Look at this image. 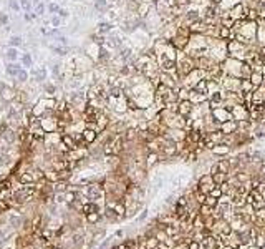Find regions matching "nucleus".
I'll return each mask as SVG.
<instances>
[{"instance_id":"7c9ffc66","label":"nucleus","mask_w":265,"mask_h":249,"mask_svg":"<svg viewBox=\"0 0 265 249\" xmlns=\"http://www.w3.org/2000/svg\"><path fill=\"white\" fill-rule=\"evenodd\" d=\"M32 181V176H30V174H23V176H22V183H30Z\"/></svg>"},{"instance_id":"aec40b11","label":"nucleus","mask_w":265,"mask_h":249,"mask_svg":"<svg viewBox=\"0 0 265 249\" xmlns=\"http://www.w3.org/2000/svg\"><path fill=\"white\" fill-rule=\"evenodd\" d=\"M9 43H10V46H15V48H17V46L22 43V38H20V37H12Z\"/></svg>"},{"instance_id":"ea45409f","label":"nucleus","mask_w":265,"mask_h":249,"mask_svg":"<svg viewBox=\"0 0 265 249\" xmlns=\"http://www.w3.org/2000/svg\"><path fill=\"white\" fill-rule=\"evenodd\" d=\"M111 249H118V248H111Z\"/></svg>"},{"instance_id":"c756f323","label":"nucleus","mask_w":265,"mask_h":249,"mask_svg":"<svg viewBox=\"0 0 265 249\" xmlns=\"http://www.w3.org/2000/svg\"><path fill=\"white\" fill-rule=\"evenodd\" d=\"M51 25L55 27V28H56V27H60V18L58 17H53V18H51Z\"/></svg>"},{"instance_id":"39448f33","label":"nucleus","mask_w":265,"mask_h":249,"mask_svg":"<svg viewBox=\"0 0 265 249\" xmlns=\"http://www.w3.org/2000/svg\"><path fill=\"white\" fill-rule=\"evenodd\" d=\"M215 226L219 228V231H222V234H225V236H227V234H230V226H229L227 223H224V221H217V223H215Z\"/></svg>"},{"instance_id":"9b49d317","label":"nucleus","mask_w":265,"mask_h":249,"mask_svg":"<svg viewBox=\"0 0 265 249\" xmlns=\"http://www.w3.org/2000/svg\"><path fill=\"white\" fill-rule=\"evenodd\" d=\"M83 138H84V141H86V143H91L93 139L96 138V133H95V131H91V130H86L83 133Z\"/></svg>"},{"instance_id":"6e6552de","label":"nucleus","mask_w":265,"mask_h":249,"mask_svg":"<svg viewBox=\"0 0 265 249\" xmlns=\"http://www.w3.org/2000/svg\"><path fill=\"white\" fill-rule=\"evenodd\" d=\"M191 30H192V32H204V30H206V25L199 20H194L192 25H191Z\"/></svg>"},{"instance_id":"4be33fe9","label":"nucleus","mask_w":265,"mask_h":249,"mask_svg":"<svg viewBox=\"0 0 265 249\" xmlns=\"http://www.w3.org/2000/svg\"><path fill=\"white\" fill-rule=\"evenodd\" d=\"M110 30H111L110 23H100V32L101 33H106V32H110Z\"/></svg>"},{"instance_id":"f257e3e1","label":"nucleus","mask_w":265,"mask_h":249,"mask_svg":"<svg viewBox=\"0 0 265 249\" xmlns=\"http://www.w3.org/2000/svg\"><path fill=\"white\" fill-rule=\"evenodd\" d=\"M225 179H227V173H214V174H212V181H214L215 186L224 184Z\"/></svg>"},{"instance_id":"e433bc0d","label":"nucleus","mask_w":265,"mask_h":249,"mask_svg":"<svg viewBox=\"0 0 265 249\" xmlns=\"http://www.w3.org/2000/svg\"><path fill=\"white\" fill-rule=\"evenodd\" d=\"M187 249H199V244L197 242H189V248Z\"/></svg>"},{"instance_id":"f3484780","label":"nucleus","mask_w":265,"mask_h":249,"mask_svg":"<svg viewBox=\"0 0 265 249\" xmlns=\"http://www.w3.org/2000/svg\"><path fill=\"white\" fill-rule=\"evenodd\" d=\"M106 0H96V2H95V9L96 10H105L106 9Z\"/></svg>"},{"instance_id":"f8f14e48","label":"nucleus","mask_w":265,"mask_h":249,"mask_svg":"<svg viewBox=\"0 0 265 249\" xmlns=\"http://www.w3.org/2000/svg\"><path fill=\"white\" fill-rule=\"evenodd\" d=\"M63 143L66 144L68 148H71V150L76 148V143H75V139H73L71 136H63Z\"/></svg>"},{"instance_id":"72a5a7b5","label":"nucleus","mask_w":265,"mask_h":249,"mask_svg":"<svg viewBox=\"0 0 265 249\" xmlns=\"http://www.w3.org/2000/svg\"><path fill=\"white\" fill-rule=\"evenodd\" d=\"M0 22H2V23H7V22H9V17H7L5 13H2V15H0Z\"/></svg>"},{"instance_id":"f704fd0d","label":"nucleus","mask_w":265,"mask_h":249,"mask_svg":"<svg viewBox=\"0 0 265 249\" xmlns=\"http://www.w3.org/2000/svg\"><path fill=\"white\" fill-rule=\"evenodd\" d=\"M58 13L61 15V17H68V15H70V13H68L65 9H60V10H58Z\"/></svg>"},{"instance_id":"ddd939ff","label":"nucleus","mask_w":265,"mask_h":249,"mask_svg":"<svg viewBox=\"0 0 265 249\" xmlns=\"http://www.w3.org/2000/svg\"><path fill=\"white\" fill-rule=\"evenodd\" d=\"M191 111V103L189 102H184L181 105V108H179V113H182V115H187Z\"/></svg>"},{"instance_id":"20e7f679","label":"nucleus","mask_w":265,"mask_h":249,"mask_svg":"<svg viewBox=\"0 0 265 249\" xmlns=\"http://www.w3.org/2000/svg\"><path fill=\"white\" fill-rule=\"evenodd\" d=\"M22 68H20V65L18 63H10V65H7V73H9V75H12V76H17V73L20 72Z\"/></svg>"},{"instance_id":"bb28decb","label":"nucleus","mask_w":265,"mask_h":249,"mask_svg":"<svg viewBox=\"0 0 265 249\" xmlns=\"http://www.w3.org/2000/svg\"><path fill=\"white\" fill-rule=\"evenodd\" d=\"M219 35H220V37H224V38H227L229 37V28H227V27H222L220 32H219Z\"/></svg>"},{"instance_id":"4c0bfd02","label":"nucleus","mask_w":265,"mask_h":249,"mask_svg":"<svg viewBox=\"0 0 265 249\" xmlns=\"http://www.w3.org/2000/svg\"><path fill=\"white\" fill-rule=\"evenodd\" d=\"M56 40H58V42H61V43H63V45H66V43H68L66 37H58V38H56Z\"/></svg>"},{"instance_id":"c85d7f7f","label":"nucleus","mask_w":265,"mask_h":249,"mask_svg":"<svg viewBox=\"0 0 265 249\" xmlns=\"http://www.w3.org/2000/svg\"><path fill=\"white\" fill-rule=\"evenodd\" d=\"M43 12H45V5H43V4H38V5H37V15H42Z\"/></svg>"},{"instance_id":"2f4dec72","label":"nucleus","mask_w":265,"mask_h":249,"mask_svg":"<svg viewBox=\"0 0 265 249\" xmlns=\"http://www.w3.org/2000/svg\"><path fill=\"white\" fill-rule=\"evenodd\" d=\"M260 181H265V165L260 168Z\"/></svg>"},{"instance_id":"423d86ee","label":"nucleus","mask_w":265,"mask_h":249,"mask_svg":"<svg viewBox=\"0 0 265 249\" xmlns=\"http://www.w3.org/2000/svg\"><path fill=\"white\" fill-rule=\"evenodd\" d=\"M174 45L177 46V48H184L186 43H187V37H182V35H177L176 38H174Z\"/></svg>"},{"instance_id":"a878e982","label":"nucleus","mask_w":265,"mask_h":249,"mask_svg":"<svg viewBox=\"0 0 265 249\" xmlns=\"http://www.w3.org/2000/svg\"><path fill=\"white\" fill-rule=\"evenodd\" d=\"M177 35H182V37H189V28H186V27L179 28V30H177Z\"/></svg>"},{"instance_id":"b1692460","label":"nucleus","mask_w":265,"mask_h":249,"mask_svg":"<svg viewBox=\"0 0 265 249\" xmlns=\"http://www.w3.org/2000/svg\"><path fill=\"white\" fill-rule=\"evenodd\" d=\"M35 76H37V80H45V70H43V68H40V70H38V72H35Z\"/></svg>"},{"instance_id":"58836bf2","label":"nucleus","mask_w":265,"mask_h":249,"mask_svg":"<svg viewBox=\"0 0 265 249\" xmlns=\"http://www.w3.org/2000/svg\"><path fill=\"white\" fill-rule=\"evenodd\" d=\"M32 18H33V15H28V13H25V20H27V22H30Z\"/></svg>"},{"instance_id":"c9c22d12","label":"nucleus","mask_w":265,"mask_h":249,"mask_svg":"<svg viewBox=\"0 0 265 249\" xmlns=\"http://www.w3.org/2000/svg\"><path fill=\"white\" fill-rule=\"evenodd\" d=\"M5 138L9 139V141H13V133H12V131H7V135H5Z\"/></svg>"},{"instance_id":"6ab92c4d","label":"nucleus","mask_w":265,"mask_h":249,"mask_svg":"<svg viewBox=\"0 0 265 249\" xmlns=\"http://www.w3.org/2000/svg\"><path fill=\"white\" fill-rule=\"evenodd\" d=\"M17 78H18V81L23 83V81H27V78H28V73H27L25 70H20V72L17 73Z\"/></svg>"},{"instance_id":"a211bd4d","label":"nucleus","mask_w":265,"mask_h":249,"mask_svg":"<svg viewBox=\"0 0 265 249\" xmlns=\"http://www.w3.org/2000/svg\"><path fill=\"white\" fill-rule=\"evenodd\" d=\"M204 203H206L207 206L214 208L215 204H217V198H214V196H209V198H207V196H206V201H204Z\"/></svg>"},{"instance_id":"0eeeda50","label":"nucleus","mask_w":265,"mask_h":249,"mask_svg":"<svg viewBox=\"0 0 265 249\" xmlns=\"http://www.w3.org/2000/svg\"><path fill=\"white\" fill-rule=\"evenodd\" d=\"M7 58L10 60V62H17L18 58V50L15 48V46H10L9 52H7Z\"/></svg>"},{"instance_id":"473e14b6","label":"nucleus","mask_w":265,"mask_h":249,"mask_svg":"<svg viewBox=\"0 0 265 249\" xmlns=\"http://www.w3.org/2000/svg\"><path fill=\"white\" fill-rule=\"evenodd\" d=\"M187 17H189V20H197V13H196V12H189Z\"/></svg>"},{"instance_id":"2eb2a0df","label":"nucleus","mask_w":265,"mask_h":249,"mask_svg":"<svg viewBox=\"0 0 265 249\" xmlns=\"http://www.w3.org/2000/svg\"><path fill=\"white\" fill-rule=\"evenodd\" d=\"M124 211H126V209H124V206H123V204H114V213L118 214V218L124 216Z\"/></svg>"},{"instance_id":"cd10ccee","label":"nucleus","mask_w":265,"mask_h":249,"mask_svg":"<svg viewBox=\"0 0 265 249\" xmlns=\"http://www.w3.org/2000/svg\"><path fill=\"white\" fill-rule=\"evenodd\" d=\"M48 10H50L51 13H55V12H58V10H60V7L56 4H50V5H48Z\"/></svg>"},{"instance_id":"393cba45","label":"nucleus","mask_w":265,"mask_h":249,"mask_svg":"<svg viewBox=\"0 0 265 249\" xmlns=\"http://www.w3.org/2000/svg\"><path fill=\"white\" fill-rule=\"evenodd\" d=\"M53 52L58 53V55H65V53H66V48H65V46H53Z\"/></svg>"},{"instance_id":"7ed1b4c3","label":"nucleus","mask_w":265,"mask_h":249,"mask_svg":"<svg viewBox=\"0 0 265 249\" xmlns=\"http://www.w3.org/2000/svg\"><path fill=\"white\" fill-rule=\"evenodd\" d=\"M90 198L91 199H96V198H101V194H103V191H101V188L100 186H96V184H93L91 188H90Z\"/></svg>"},{"instance_id":"412c9836","label":"nucleus","mask_w":265,"mask_h":249,"mask_svg":"<svg viewBox=\"0 0 265 249\" xmlns=\"http://www.w3.org/2000/svg\"><path fill=\"white\" fill-rule=\"evenodd\" d=\"M86 219H88L90 223H96V221L100 219V214H98V213H91V214H86Z\"/></svg>"},{"instance_id":"1a4fd4ad","label":"nucleus","mask_w":265,"mask_h":249,"mask_svg":"<svg viewBox=\"0 0 265 249\" xmlns=\"http://www.w3.org/2000/svg\"><path fill=\"white\" fill-rule=\"evenodd\" d=\"M191 70H192V63H191V62H184V63L179 65V73H182V75L189 73Z\"/></svg>"},{"instance_id":"5701e85b","label":"nucleus","mask_w":265,"mask_h":249,"mask_svg":"<svg viewBox=\"0 0 265 249\" xmlns=\"http://www.w3.org/2000/svg\"><path fill=\"white\" fill-rule=\"evenodd\" d=\"M22 62H23V65H25V67H32V57H30L28 53H25V55H23V60H22Z\"/></svg>"},{"instance_id":"f03ea898","label":"nucleus","mask_w":265,"mask_h":249,"mask_svg":"<svg viewBox=\"0 0 265 249\" xmlns=\"http://www.w3.org/2000/svg\"><path fill=\"white\" fill-rule=\"evenodd\" d=\"M81 211L84 214H91V213H98V206L95 203H84L83 208H81Z\"/></svg>"},{"instance_id":"dca6fc26","label":"nucleus","mask_w":265,"mask_h":249,"mask_svg":"<svg viewBox=\"0 0 265 249\" xmlns=\"http://www.w3.org/2000/svg\"><path fill=\"white\" fill-rule=\"evenodd\" d=\"M20 7L25 12H30V9H32V2L30 0H20Z\"/></svg>"},{"instance_id":"9d476101","label":"nucleus","mask_w":265,"mask_h":249,"mask_svg":"<svg viewBox=\"0 0 265 249\" xmlns=\"http://www.w3.org/2000/svg\"><path fill=\"white\" fill-rule=\"evenodd\" d=\"M210 211H212V208H210V206H207L206 203H202V206H201V216L204 218V219L210 218Z\"/></svg>"},{"instance_id":"4468645a","label":"nucleus","mask_w":265,"mask_h":249,"mask_svg":"<svg viewBox=\"0 0 265 249\" xmlns=\"http://www.w3.org/2000/svg\"><path fill=\"white\" fill-rule=\"evenodd\" d=\"M9 7H10V10H13V12H18V10L22 9L17 0H9Z\"/></svg>"}]
</instances>
